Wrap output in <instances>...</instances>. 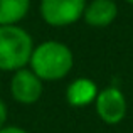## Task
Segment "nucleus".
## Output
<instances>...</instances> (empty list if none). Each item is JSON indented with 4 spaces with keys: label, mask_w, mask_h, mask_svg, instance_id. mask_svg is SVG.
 <instances>
[{
    "label": "nucleus",
    "mask_w": 133,
    "mask_h": 133,
    "mask_svg": "<svg viewBox=\"0 0 133 133\" xmlns=\"http://www.w3.org/2000/svg\"><path fill=\"white\" fill-rule=\"evenodd\" d=\"M0 133H29V131L20 128V127H3L0 130Z\"/></svg>",
    "instance_id": "10"
},
{
    "label": "nucleus",
    "mask_w": 133,
    "mask_h": 133,
    "mask_svg": "<svg viewBox=\"0 0 133 133\" xmlns=\"http://www.w3.org/2000/svg\"><path fill=\"white\" fill-rule=\"evenodd\" d=\"M34 41L19 25H0V71H19L30 61Z\"/></svg>",
    "instance_id": "2"
},
{
    "label": "nucleus",
    "mask_w": 133,
    "mask_h": 133,
    "mask_svg": "<svg viewBox=\"0 0 133 133\" xmlns=\"http://www.w3.org/2000/svg\"><path fill=\"white\" fill-rule=\"evenodd\" d=\"M5 121H7V104L0 99V130L5 127Z\"/></svg>",
    "instance_id": "9"
},
{
    "label": "nucleus",
    "mask_w": 133,
    "mask_h": 133,
    "mask_svg": "<svg viewBox=\"0 0 133 133\" xmlns=\"http://www.w3.org/2000/svg\"><path fill=\"white\" fill-rule=\"evenodd\" d=\"M98 88L94 84V81H91L88 78H78L68 86L66 89V99L71 106L81 108L88 106L93 101H96L98 96Z\"/></svg>",
    "instance_id": "7"
},
{
    "label": "nucleus",
    "mask_w": 133,
    "mask_h": 133,
    "mask_svg": "<svg viewBox=\"0 0 133 133\" xmlns=\"http://www.w3.org/2000/svg\"><path fill=\"white\" fill-rule=\"evenodd\" d=\"M86 3V0H41V15L49 25H71L83 17Z\"/></svg>",
    "instance_id": "3"
},
{
    "label": "nucleus",
    "mask_w": 133,
    "mask_h": 133,
    "mask_svg": "<svg viewBox=\"0 0 133 133\" xmlns=\"http://www.w3.org/2000/svg\"><path fill=\"white\" fill-rule=\"evenodd\" d=\"M29 64L42 81H57L71 72L74 57L66 44L59 41H45L34 47Z\"/></svg>",
    "instance_id": "1"
},
{
    "label": "nucleus",
    "mask_w": 133,
    "mask_h": 133,
    "mask_svg": "<svg viewBox=\"0 0 133 133\" xmlns=\"http://www.w3.org/2000/svg\"><path fill=\"white\" fill-rule=\"evenodd\" d=\"M29 9L30 0H0V25H17Z\"/></svg>",
    "instance_id": "8"
},
{
    "label": "nucleus",
    "mask_w": 133,
    "mask_h": 133,
    "mask_svg": "<svg viewBox=\"0 0 133 133\" xmlns=\"http://www.w3.org/2000/svg\"><path fill=\"white\" fill-rule=\"evenodd\" d=\"M127 2H128V3H131V5H133V0H127Z\"/></svg>",
    "instance_id": "11"
},
{
    "label": "nucleus",
    "mask_w": 133,
    "mask_h": 133,
    "mask_svg": "<svg viewBox=\"0 0 133 133\" xmlns=\"http://www.w3.org/2000/svg\"><path fill=\"white\" fill-rule=\"evenodd\" d=\"M42 79L32 69H19L10 81V93L15 101L22 104H32L42 96Z\"/></svg>",
    "instance_id": "4"
},
{
    "label": "nucleus",
    "mask_w": 133,
    "mask_h": 133,
    "mask_svg": "<svg viewBox=\"0 0 133 133\" xmlns=\"http://www.w3.org/2000/svg\"><path fill=\"white\" fill-rule=\"evenodd\" d=\"M96 113L106 125H118L127 115V99L118 88H106L99 91L94 101Z\"/></svg>",
    "instance_id": "5"
},
{
    "label": "nucleus",
    "mask_w": 133,
    "mask_h": 133,
    "mask_svg": "<svg viewBox=\"0 0 133 133\" xmlns=\"http://www.w3.org/2000/svg\"><path fill=\"white\" fill-rule=\"evenodd\" d=\"M118 15V5L115 0H91L86 3L83 19L91 27H108Z\"/></svg>",
    "instance_id": "6"
}]
</instances>
